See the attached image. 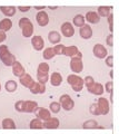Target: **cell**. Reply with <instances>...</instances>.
<instances>
[{
	"label": "cell",
	"mask_w": 119,
	"mask_h": 134,
	"mask_svg": "<svg viewBox=\"0 0 119 134\" xmlns=\"http://www.w3.org/2000/svg\"><path fill=\"white\" fill-rule=\"evenodd\" d=\"M0 60L8 67H12L16 63V57L9 52L7 45H0Z\"/></svg>",
	"instance_id": "1"
},
{
	"label": "cell",
	"mask_w": 119,
	"mask_h": 134,
	"mask_svg": "<svg viewBox=\"0 0 119 134\" xmlns=\"http://www.w3.org/2000/svg\"><path fill=\"white\" fill-rule=\"evenodd\" d=\"M19 27L21 29L22 31V36L28 38V37L32 36V34H34V25L30 21L29 18H27V17H22V18L19 19Z\"/></svg>",
	"instance_id": "2"
},
{
	"label": "cell",
	"mask_w": 119,
	"mask_h": 134,
	"mask_svg": "<svg viewBox=\"0 0 119 134\" xmlns=\"http://www.w3.org/2000/svg\"><path fill=\"white\" fill-rule=\"evenodd\" d=\"M67 82L75 92H80L84 87V78H81L80 76H78L76 74L69 75L67 77Z\"/></svg>",
	"instance_id": "3"
},
{
	"label": "cell",
	"mask_w": 119,
	"mask_h": 134,
	"mask_svg": "<svg viewBox=\"0 0 119 134\" xmlns=\"http://www.w3.org/2000/svg\"><path fill=\"white\" fill-rule=\"evenodd\" d=\"M59 104H60V106L62 107L65 111H71L73 108V106H75V102H73V99L68 94L61 95Z\"/></svg>",
	"instance_id": "4"
},
{
	"label": "cell",
	"mask_w": 119,
	"mask_h": 134,
	"mask_svg": "<svg viewBox=\"0 0 119 134\" xmlns=\"http://www.w3.org/2000/svg\"><path fill=\"white\" fill-rule=\"evenodd\" d=\"M70 68L73 72V74H78V73H81L84 69V64H83V60L81 58H78V57H71V60H70Z\"/></svg>",
	"instance_id": "5"
},
{
	"label": "cell",
	"mask_w": 119,
	"mask_h": 134,
	"mask_svg": "<svg viewBox=\"0 0 119 134\" xmlns=\"http://www.w3.org/2000/svg\"><path fill=\"white\" fill-rule=\"evenodd\" d=\"M97 105H98V108H99V112H100V114H101V115L108 114L110 106H109V102H108V99H107V98H104V97L98 98Z\"/></svg>",
	"instance_id": "6"
},
{
	"label": "cell",
	"mask_w": 119,
	"mask_h": 134,
	"mask_svg": "<svg viewBox=\"0 0 119 134\" xmlns=\"http://www.w3.org/2000/svg\"><path fill=\"white\" fill-rule=\"evenodd\" d=\"M35 113H36L37 119H39L40 121H42V122L43 121H47L48 119L51 117V112L45 107H38Z\"/></svg>",
	"instance_id": "7"
},
{
	"label": "cell",
	"mask_w": 119,
	"mask_h": 134,
	"mask_svg": "<svg viewBox=\"0 0 119 134\" xmlns=\"http://www.w3.org/2000/svg\"><path fill=\"white\" fill-rule=\"evenodd\" d=\"M92 52H93V55H95L97 58H105V57H107V54H108L106 47L101 44H96L93 46Z\"/></svg>",
	"instance_id": "8"
},
{
	"label": "cell",
	"mask_w": 119,
	"mask_h": 134,
	"mask_svg": "<svg viewBox=\"0 0 119 134\" xmlns=\"http://www.w3.org/2000/svg\"><path fill=\"white\" fill-rule=\"evenodd\" d=\"M61 32L66 37H72L73 34H75V28L72 27V25L70 23L66 21L61 25Z\"/></svg>",
	"instance_id": "9"
},
{
	"label": "cell",
	"mask_w": 119,
	"mask_h": 134,
	"mask_svg": "<svg viewBox=\"0 0 119 134\" xmlns=\"http://www.w3.org/2000/svg\"><path fill=\"white\" fill-rule=\"evenodd\" d=\"M59 120L57 117H50L47 121H43L42 125L45 129H49V130H54V129H58L59 127Z\"/></svg>",
	"instance_id": "10"
},
{
	"label": "cell",
	"mask_w": 119,
	"mask_h": 134,
	"mask_svg": "<svg viewBox=\"0 0 119 134\" xmlns=\"http://www.w3.org/2000/svg\"><path fill=\"white\" fill-rule=\"evenodd\" d=\"M12 73H14L15 76L17 77H22L24 74H26V69H24V67L21 65V63H19L16 60V63L14 65H12Z\"/></svg>",
	"instance_id": "11"
},
{
	"label": "cell",
	"mask_w": 119,
	"mask_h": 134,
	"mask_svg": "<svg viewBox=\"0 0 119 134\" xmlns=\"http://www.w3.org/2000/svg\"><path fill=\"white\" fill-rule=\"evenodd\" d=\"M87 90H88L89 93H91L93 95H102V93L105 92L104 86H102L100 83H96V82L93 83L91 86H89Z\"/></svg>",
	"instance_id": "12"
},
{
	"label": "cell",
	"mask_w": 119,
	"mask_h": 134,
	"mask_svg": "<svg viewBox=\"0 0 119 134\" xmlns=\"http://www.w3.org/2000/svg\"><path fill=\"white\" fill-rule=\"evenodd\" d=\"M29 90L32 94H43L46 92V85L39 82H35Z\"/></svg>",
	"instance_id": "13"
},
{
	"label": "cell",
	"mask_w": 119,
	"mask_h": 134,
	"mask_svg": "<svg viewBox=\"0 0 119 134\" xmlns=\"http://www.w3.org/2000/svg\"><path fill=\"white\" fill-rule=\"evenodd\" d=\"M79 35L81 38L84 39H89L92 36V29L89 25H84L83 27H80L79 29Z\"/></svg>",
	"instance_id": "14"
},
{
	"label": "cell",
	"mask_w": 119,
	"mask_h": 134,
	"mask_svg": "<svg viewBox=\"0 0 119 134\" xmlns=\"http://www.w3.org/2000/svg\"><path fill=\"white\" fill-rule=\"evenodd\" d=\"M31 45L34 46V48L36 50H41L45 46V41H43V38L41 36H34L31 38Z\"/></svg>",
	"instance_id": "15"
},
{
	"label": "cell",
	"mask_w": 119,
	"mask_h": 134,
	"mask_svg": "<svg viewBox=\"0 0 119 134\" xmlns=\"http://www.w3.org/2000/svg\"><path fill=\"white\" fill-rule=\"evenodd\" d=\"M36 20H37V23H38L39 26L43 27V26H46V25H48L49 17L45 11H39L38 14H37V16H36Z\"/></svg>",
	"instance_id": "16"
},
{
	"label": "cell",
	"mask_w": 119,
	"mask_h": 134,
	"mask_svg": "<svg viewBox=\"0 0 119 134\" xmlns=\"http://www.w3.org/2000/svg\"><path fill=\"white\" fill-rule=\"evenodd\" d=\"M38 108V104L35 100H24L23 112L24 113H34Z\"/></svg>",
	"instance_id": "17"
},
{
	"label": "cell",
	"mask_w": 119,
	"mask_h": 134,
	"mask_svg": "<svg viewBox=\"0 0 119 134\" xmlns=\"http://www.w3.org/2000/svg\"><path fill=\"white\" fill-rule=\"evenodd\" d=\"M85 20H87L90 24H98L100 21V17L95 11H88L85 16Z\"/></svg>",
	"instance_id": "18"
},
{
	"label": "cell",
	"mask_w": 119,
	"mask_h": 134,
	"mask_svg": "<svg viewBox=\"0 0 119 134\" xmlns=\"http://www.w3.org/2000/svg\"><path fill=\"white\" fill-rule=\"evenodd\" d=\"M49 81H50L52 86H59V85H61V83H62V76H61L60 73L55 72L50 75Z\"/></svg>",
	"instance_id": "19"
},
{
	"label": "cell",
	"mask_w": 119,
	"mask_h": 134,
	"mask_svg": "<svg viewBox=\"0 0 119 134\" xmlns=\"http://www.w3.org/2000/svg\"><path fill=\"white\" fill-rule=\"evenodd\" d=\"M34 83H35L34 78H32L29 74H24L22 77H20V84H21L22 86L27 87V88H30Z\"/></svg>",
	"instance_id": "20"
},
{
	"label": "cell",
	"mask_w": 119,
	"mask_h": 134,
	"mask_svg": "<svg viewBox=\"0 0 119 134\" xmlns=\"http://www.w3.org/2000/svg\"><path fill=\"white\" fill-rule=\"evenodd\" d=\"M0 11L8 17H12L17 11V8L15 6H1L0 7Z\"/></svg>",
	"instance_id": "21"
},
{
	"label": "cell",
	"mask_w": 119,
	"mask_h": 134,
	"mask_svg": "<svg viewBox=\"0 0 119 134\" xmlns=\"http://www.w3.org/2000/svg\"><path fill=\"white\" fill-rule=\"evenodd\" d=\"M48 39H49V41H50L51 44L58 45L60 43V40H61V36H60V34L58 31L52 30V31H50L48 34Z\"/></svg>",
	"instance_id": "22"
},
{
	"label": "cell",
	"mask_w": 119,
	"mask_h": 134,
	"mask_svg": "<svg viewBox=\"0 0 119 134\" xmlns=\"http://www.w3.org/2000/svg\"><path fill=\"white\" fill-rule=\"evenodd\" d=\"M12 27V21H11V19L9 18H5V19H2V20H0V30L1 31H8V30H10Z\"/></svg>",
	"instance_id": "23"
},
{
	"label": "cell",
	"mask_w": 119,
	"mask_h": 134,
	"mask_svg": "<svg viewBox=\"0 0 119 134\" xmlns=\"http://www.w3.org/2000/svg\"><path fill=\"white\" fill-rule=\"evenodd\" d=\"M78 52H79V49H78L77 46H68V47H65L64 55L69 57H75Z\"/></svg>",
	"instance_id": "24"
},
{
	"label": "cell",
	"mask_w": 119,
	"mask_h": 134,
	"mask_svg": "<svg viewBox=\"0 0 119 134\" xmlns=\"http://www.w3.org/2000/svg\"><path fill=\"white\" fill-rule=\"evenodd\" d=\"M111 7L109 6H100L98 8V12L97 14L99 15V17H108L110 14H111Z\"/></svg>",
	"instance_id": "25"
},
{
	"label": "cell",
	"mask_w": 119,
	"mask_h": 134,
	"mask_svg": "<svg viewBox=\"0 0 119 134\" xmlns=\"http://www.w3.org/2000/svg\"><path fill=\"white\" fill-rule=\"evenodd\" d=\"M49 67L48 63H41L38 66V69H37V74H41V75H49Z\"/></svg>",
	"instance_id": "26"
},
{
	"label": "cell",
	"mask_w": 119,
	"mask_h": 134,
	"mask_svg": "<svg viewBox=\"0 0 119 134\" xmlns=\"http://www.w3.org/2000/svg\"><path fill=\"white\" fill-rule=\"evenodd\" d=\"M2 129L6 130H15L16 129V123L12 119H5L2 121Z\"/></svg>",
	"instance_id": "27"
},
{
	"label": "cell",
	"mask_w": 119,
	"mask_h": 134,
	"mask_svg": "<svg viewBox=\"0 0 119 134\" xmlns=\"http://www.w3.org/2000/svg\"><path fill=\"white\" fill-rule=\"evenodd\" d=\"M29 127L32 130H40V129H43V125H42V121H40L39 119H34L30 121L29 123Z\"/></svg>",
	"instance_id": "28"
},
{
	"label": "cell",
	"mask_w": 119,
	"mask_h": 134,
	"mask_svg": "<svg viewBox=\"0 0 119 134\" xmlns=\"http://www.w3.org/2000/svg\"><path fill=\"white\" fill-rule=\"evenodd\" d=\"M5 88L7 92H9V93H14V92H16V90H17V83L15 81H12V79H10V81H8L5 84Z\"/></svg>",
	"instance_id": "29"
},
{
	"label": "cell",
	"mask_w": 119,
	"mask_h": 134,
	"mask_svg": "<svg viewBox=\"0 0 119 134\" xmlns=\"http://www.w3.org/2000/svg\"><path fill=\"white\" fill-rule=\"evenodd\" d=\"M84 129H104L101 126H98V123L96 122L95 120H88L83 124Z\"/></svg>",
	"instance_id": "30"
},
{
	"label": "cell",
	"mask_w": 119,
	"mask_h": 134,
	"mask_svg": "<svg viewBox=\"0 0 119 134\" xmlns=\"http://www.w3.org/2000/svg\"><path fill=\"white\" fill-rule=\"evenodd\" d=\"M73 25L77 27H83L85 25V17L83 15H77L73 18Z\"/></svg>",
	"instance_id": "31"
},
{
	"label": "cell",
	"mask_w": 119,
	"mask_h": 134,
	"mask_svg": "<svg viewBox=\"0 0 119 134\" xmlns=\"http://www.w3.org/2000/svg\"><path fill=\"white\" fill-rule=\"evenodd\" d=\"M56 56V54L54 52V48H46L43 50V58L46 60H49L51 58H54Z\"/></svg>",
	"instance_id": "32"
},
{
	"label": "cell",
	"mask_w": 119,
	"mask_h": 134,
	"mask_svg": "<svg viewBox=\"0 0 119 134\" xmlns=\"http://www.w3.org/2000/svg\"><path fill=\"white\" fill-rule=\"evenodd\" d=\"M60 108H61V106H60L59 102H52V103H50V105H49V111L52 113H56V114L60 111Z\"/></svg>",
	"instance_id": "33"
},
{
	"label": "cell",
	"mask_w": 119,
	"mask_h": 134,
	"mask_svg": "<svg viewBox=\"0 0 119 134\" xmlns=\"http://www.w3.org/2000/svg\"><path fill=\"white\" fill-rule=\"evenodd\" d=\"M64 50H65V46L62 44H58L54 47V52L56 55H64Z\"/></svg>",
	"instance_id": "34"
},
{
	"label": "cell",
	"mask_w": 119,
	"mask_h": 134,
	"mask_svg": "<svg viewBox=\"0 0 119 134\" xmlns=\"http://www.w3.org/2000/svg\"><path fill=\"white\" fill-rule=\"evenodd\" d=\"M89 111H90V113H91L92 115H100V112H99V108H98L97 103L91 104L90 107H89Z\"/></svg>",
	"instance_id": "35"
},
{
	"label": "cell",
	"mask_w": 119,
	"mask_h": 134,
	"mask_svg": "<svg viewBox=\"0 0 119 134\" xmlns=\"http://www.w3.org/2000/svg\"><path fill=\"white\" fill-rule=\"evenodd\" d=\"M93 83H95V79L92 78V76H86L84 78V85L87 87V88H88L89 86H91Z\"/></svg>",
	"instance_id": "36"
},
{
	"label": "cell",
	"mask_w": 119,
	"mask_h": 134,
	"mask_svg": "<svg viewBox=\"0 0 119 134\" xmlns=\"http://www.w3.org/2000/svg\"><path fill=\"white\" fill-rule=\"evenodd\" d=\"M37 79L39 83L41 84H46L49 79V75H41V74H37Z\"/></svg>",
	"instance_id": "37"
},
{
	"label": "cell",
	"mask_w": 119,
	"mask_h": 134,
	"mask_svg": "<svg viewBox=\"0 0 119 134\" xmlns=\"http://www.w3.org/2000/svg\"><path fill=\"white\" fill-rule=\"evenodd\" d=\"M23 105H24V100H18V102H16V104H15L16 111L23 113Z\"/></svg>",
	"instance_id": "38"
},
{
	"label": "cell",
	"mask_w": 119,
	"mask_h": 134,
	"mask_svg": "<svg viewBox=\"0 0 119 134\" xmlns=\"http://www.w3.org/2000/svg\"><path fill=\"white\" fill-rule=\"evenodd\" d=\"M104 90H105L106 92H108L109 94H110V93H112V92H114V82H112V81L108 82V83L105 85Z\"/></svg>",
	"instance_id": "39"
},
{
	"label": "cell",
	"mask_w": 119,
	"mask_h": 134,
	"mask_svg": "<svg viewBox=\"0 0 119 134\" xmlns=\"http://www.w3.org/2000/svg\"><path fill=\"white\" fill-rule=\"evenodd\" d=\"M107 20H108V24H109V29H110V31H111V34H112V30H114V14L112 12L108 16Z\"/></svg>",
	"instance_id": "40"
},
{
	"label": "cell",
	"mask_w": 119,
	"mask_h": 134,
	"mask_svg": "<svg viewBox=\"0 0 119 134\" xmlns=\"http://www.w3.org/2000/svg\"><path fill=\"white\" fill-rule=\"evenodd\" d=\"M106 43H107V45L110 46V47H112V46H114V35H112V34H110V35L107 37Z\"/></svg>",
	"instance_id": "41"
},
{
	"label": "cell",
	"mask_w": 119,
	"mask_h": 134,
	"mask_svg": "<svg viewBox=\"0 0 119 134\" xmlns=\"http://www.w3.org/2000/svg\"><path fill=\"white\" fill-rule=\"evenodd\" d=\"M106 64H107V66H109V67L114 66V56L112 55H110L106 58Z\"/></svg>",
	"instance_id": "42"
},
{
	"label": "cell",
	"mask_w": 119,
	"mask_h": 134,
	"mask_svg": "<svg viewBox=\"0 0 119 134\" xmlns=\"http://www.w3.org/2000/svg\"><path fill=\"white\" fill-rule=\"evenodd\" d=\"M6 39H7V35H6V32L0 30V44L3 43V41H5Z\"/></svg>",
	"instance_id": "43"
},
{
	"label": "cell",
	"mask_w": 119,
	"mask_h": 134,
	"mask_svg": "<svg viewBox=\"0 0 119 134\" xmlns=\"http://www.w3.org/2000/svg\"><path fill=\"white\" fill-rule=\"evenodd\" d=\"M18 9L21 11V12H27L28 10L30 9V7L29 6H26V7H22V6H20V7H18Z\"/></svg>",
	"instance_id": "44"
},
{
	"label": "cell",
	"mask_w": 119,
	"mask_h": 134,
	"mask_svg": "<svg viewBox=\"0 0 119 134\" xmlns=\"http://www.w3.org/2000/svg\"><path fill=\"white\" fill-rule=\"evenodd\" d=\"M34 8H35V9H37V10H41V9H45V6H40V7L39 6H35Z\"/></svg>",
	"instance_id": "45"
},
{
	"label": "cell",
	"mask_w": 119,
	"mask_h": 134,
	"mask_svg": "<svg viewBox=\"0 0 119 134\" xmlns=\"http://www.w3.org/2000/svg\"><path fill=\"white\" fill-rule=\"evenodd\" d=\"M109 75H110V77H111V78L114 77V73H112V70H111V72H110V73H109Z\"/></svg>",
	"instance_id": "46"
},
{
	"label": "cell",
	"mask_w": 119,
	"mask_h": 134,
	"mask_svg": "<svg viewBox=\"0 0 119 134\" xmlns=\"http://www.w3.org/2000/svg\"><path fill=\"white\" fill-rule=\"evenodd\" d=\"M0 91H1V85H0Z\"/></svg>",
	"instance_id": "47"
}]
</instances>
